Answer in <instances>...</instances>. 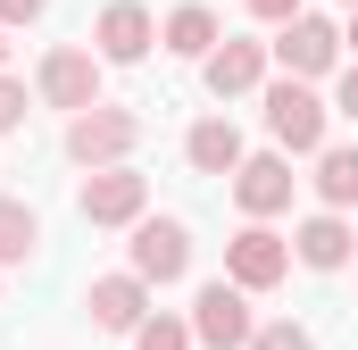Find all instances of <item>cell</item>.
Instances as JSON below:
<instances>
[{"label": "cell", "instance_id": "cell-1", "mask_svg": "<svg viewBox=\"0 0 358 350\" xmlns=\"http://www.w3.org/2000/svg\"><path fill=\"white\" fill-rule=\"evenodd\" d=\"M134 142H142V117H134V108H108V100H100V108H84V117H67V159L92 167V175L125 167Z\"/></svg>", "mask_w": 358, "mask_h": 350}, {"label": "cell", "instance_id": "cell-2", "mask_svg": "<svg viewBox=\"0 0 358 350\" xmlns=\"http://www.w3.org/2000/svg\"><path fill=\"white\" fill-rule=\"evenodd\" d=\"M34 92H42L50 108H67V117H84V108H100V59H92V42H59V50L42 59V76H34Z\"/></svg>", "mask_w": 358, "mask_h": 350}, {"label": "cell", "instance_id": "cell-3", "mask_svg": "<svg viewBox=\"0 0 358 350\" xmlns=\"http://www.w3.org/2000/svg\"><path fill=\"white\" fill-rule=\"evenodd\" d=\"M250 292L242 284H200V300H192V342H208V350H250Z\"/></svg>", "mask_w": 358, "mask_h": 350}, {"label": "cell", "instance_id": "cell-4", "mask_svg": "<svg viewBox=\"0 0 358 350\" xmlns=\"http://www.w3.org/2000/svg\"><path fill=\"white\" fill-rule=\"evenodd\" d=\"M150 42H159V17L142 0H108L92 17V59L100 67H134V59H150Z\"/></svg>", "mask_w": 358, "mask_h": 350}, {"label": "cell", "instance_id": "cell-5", "mask_svg": "<svg viewBox=\"0 0 358 350\" xmlns=\"http://www.w3.org/2000/svg\"><path fill=\"white\" fill-rule=\"evenodd\" d=\"M76 209H84V225H142V209H150V175L100 167V175H84Z\"/></svg>", "mask_w": 358, "mask_h": 350}, {"label": "cell", "instance_id": "cell-6", "mask_svg": "<svg viewBox=\"0 0 358 350\" xmlns=\"http://www.w3.org/2000/svg\"><path fill=\"white\" fill-rule=\"evenodd\" d=\"M325 117H334V108H325L308 84H292V76L267 84V134L283 142V150H325Z\"/></svg>", "mask_w": 358, "mask_h": 350}, {"label": "cell", "instance_id": "cell-7", "mask_svg": "<svg viewBox=\"0 0 358 350\" xmlns=\"http://www.w3.org/2000/svg\"><path fill=\"white\" fill-rule=\"evenodd\" d=\"M134 275L142 284H183L192 275V225L183 217H142L134 225Z\"/></svg>", "mask_w": 358, "mask_h": 350}, {"label": "cell", "instance_id": "cell-8", "mask_svg": "<svg viewBox=\"0 0 358 350\" xmlns=\"http://www.w3.org/2000/svg\"><path fill=\"white\" fill-rule=\"evenodd\" d=\"M292 275V242L267 234V225H242L234 242H225V284H242V292H275Z\"/></svg>", "mask_w": 358, "mask_h": 350}, {"label": "cell", "instance_id": "cell-9", "mask_svg": "<svg viewBox=\"0 0 358 350\" xmlns=\"http://www.w3.org/2000/svg\"><path fill=\"white\" fill-rule=\"evenodd\" d=\"M292 159L283 150H267V159H242V175H234V200H242V217L250 225H267V217H283L292 209Z\"/></svg>", "mask_w": 358, "mask_h": 350}, {"label": "cell", "instance_id": "cell-10", "mask_svg": "<svg viewBox=\"0 0 358 350\" xmlns=\"http://www.w3.org/2000/svg\"><path fill=\"white\" fill-rule=\"evenodd\" d=\"M275 59L292 67V84H308V76H325V67L342 59V25H325V17H292V25L275 34Z\"/></svg>", "mask_w": 358, "mask_h": 350}, {"label": "cell", "instance_id": "cell-11", "mask_svg": "<svg viewBox=\"0 0 358 350\" xmlns=\"http://www.w3.org/2000/svg\"><path fill=\"white\" fill-rule=\"evenodd\" d=\"M200 84L217 92V100H242V92H259V84H267V42H234V34H225V42L200 59Z\"/></svg>", "mask_w": 358, "mask_h": 350}, {"label": "cell", "instance_id": "cell-12", "mask_svg": "<svg viewBox=\"0 0 358 350\" xmlns=\"http://www.w3.org/2000/svg\"><path fill=\"white\" fill-rule=\"evenodd\" d=\"M84 309H92L100 334H134V326L150 317V284H142V275H92Z\"/></svg>", "mask_w": 358, "mask_h": 350}, {"label": "cell", "instance_id": "cell-13", "mask_svg": "<svg viewBox=\"0 0 358 350\" xmlns=\"http://www.w3.org/2000/svg\"><path fill=\"white\" fill-rule=\"evenodd\" d=\"M183 159L200 175H242V134H234V117H200V125L183 134Z\"/></svg>", "mask_w": 358, "mask_h": 350}, {"label": "cell", "instance_id": "cell-14", "mask_svg": "<svg viewBox=\"0 0 358 350\" xmlns=\"http://www.w3.org/2000/svg\"><path fill=\"white\" fill-rule=\"evenodd\" d=\"M292 251H300V267H317V275H334V267L350 259V225L325 209V217H308L300 234H292Z\"/></svg>", "mask_w": 358, "mask_h": 350}, {"label": "cell", "instance_id": "cell-15", "mask_svg": "<svg viewBox=\"0 0 358 350\" xmlns=\"http://www.w3.org/2000/svg\"><path fill=\"white\" fill-rule=\"evenodd\" d=\"M317 200H325L334 217L358 200V142H325V150H317Z\"/></svg>", "mask_w": 358, "mask_h": 350}, {"label": "cell", "instance_id": "cell-16", "mask_svg": "<svg viewBox=\"0 0 358 350\" xmlns=\"http://www.w3.org/2000/svg\"><path fill=\"white\" fill-rule=\"evenodd\" d=\"M159 42H167V50H176V59H208V50H217V42H225V34H217V17H208V8H200V0H183L176 17H167V25H159Z\"/></svg>", "mask_w": 358, "mask_h": 350}, {"label": "cell", "instance_id": "cell-17", "mask_svg": "<svg viewBox=\"0 0 358 350\" xmlns=\"http://www.w3.org/2000/svg\"><path fill=\"white\" fill-rule=\"evenodd\" d=\"M34 251H42V217L25 200H0V267H25Z\"/></svg>", "mask_w": 358, "mask_h": 350}, {"label": "cell", "instance_id": "cell-18", "mask_svg": "<svg viewBox=\"0 0 358 350\" xmlns=\"http://www.w3.org/2000/svg\"><path fill=\"white\" fill-rule=\"evenodd\" d=\"M134 350H192V317H167V309L142 317L134 326Z\"/></svg>", "mask_w": 358, "mask_h": 350}, {"label": "cell", "instance_id": "cell-19", "mask_svg": "<svg viewBox=\"0 0 358 350\" xmlns=\"http://www.w3.org/2000/svg\"><path fill=\"white\" fill-rule=\"evenodd\" d=\"M250 350H317V342H308V326H292V317H283V326H259Z\"/></svg>", "mask_w": 358, "mask_h": 350}, {"label": "cell", "instance_id": "cell-20", "mask_svg": "<svg viewBox=\"0 0 358 350\" xmlns=\"http://www.w3.org/2000/svg\"><path fill=\"white\" fill-rule=\"evenodd\" d=\"M17 125H25V84L0 76V134H17Z\"/></svg>", "mask_w": 358, "mask_h": 350}, {"label": "cell", "instance_id": "cell-21", "mask_svg": "<svg viewBox=\"0 0 358 350\" xmlns=\"http://www.w3.org/2000/svg\"><path fill=\"white\" fill-rule=\"evenodd\" d=\"M250 17H259V25H292V17H308V8H300V0H250Z\"/></svg>", "mask_w": 358, "mask_h": 350}, {"label": "cell", "instance_id": "cell-22", "mask_svg": "<svg viewBox=\"0 0 358 350\" xmlns=\"http://www.w3.org/2000/svg\"><path fill=\"white\" fill-rule=\"evenodd\" d=\"M42 8H50V0H0V34H8V25H34Z\"/></svg>", "mask_w": 358, "mask_h": 350}, {"label": "cell", "instance_id": "cell-23", "mask_svg": "<svg viewBox=\"0 0 358 350\" xmlns=\"http://www.w3.org/2000/svg\"><path fill=\"white\" fill-rule=\"evenodd\" d=\"M334 108H342V117H358V59L342 67V84H334Z\"/></svg>", "mask_w": 358, "mask_h": 350}, {"label": "cell", "instance_id": "cell-24", "mask_svg": "<svg viewBox=\"0 0 358 350\" xmlns=\"http://www.w3.org/2000/svg\"><path fill=\"white\" fill-rule=\"evenodd\" d=\"M342 42H350V50H358V8H350V25H342Z\"/></svg>", "mask_w": 358, "mask_h": 350}, {"label": "cell", "instance_id": "cell-25", "mask_svg": "<svg viewBox=\"0 0 358 350\" xmlns=\"http://www.w3.org/2000/svg\"><path fill=\"white\" fill-rule=\"evenodd\" d=\"M0 76H8V34H0Z\"/></svg>", "mask_w": 358, "mask_h": 350}, {"label": "cell", "instance_id": "cell-26", "mask_svg": "<svg viewBox=\"0 0 358 350\" xmlns=\"http://www.w3.org/2000/svg\"><path fill=\"white\" fill-rule=\"evenodd\" d=\"M342 8H358V0H342Z\"/></svg>", "mask_w": 358, "mask_h": 350}]
</instances>
